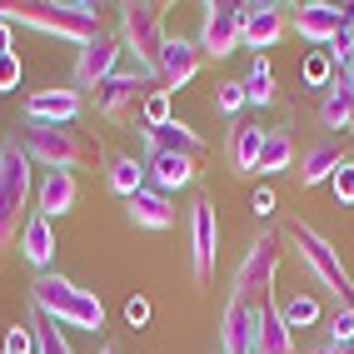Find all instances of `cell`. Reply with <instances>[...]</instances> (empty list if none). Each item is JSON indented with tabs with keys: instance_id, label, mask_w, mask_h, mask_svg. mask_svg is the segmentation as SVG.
<instances>
[{
	"instance_id": "6da1fadb",
	"label": "cell",
	"mask_w": 354,
	"mask_h": 354,
	"mask_svg": "<svg viewBox=\"0 0 354 354\" xmlns=\"http://www.w3.org/2000/svg\"><path fill=\"white\" fill-rule=\"evenodd\" d=\"M6 26L70 40L80 50L100 35V6H90V0H6Z\"/></svg>"
},
{
	"instance_id": "7a4b0ae2",
	"label": "cell",
	"mask_w": 354,
	"mask_h": 354,
	"mask_svg": "<svg viewBox=\"0 0 354 354\" xmlns=\"http://www.w3.org/2000/svg\"><path fill=\"white\" fill-rule=\"evenodd\" d=\"M15 145L30 155L35 170H85V165H95L100 155V140L80 130V125H30V120H20V135H15Z\"/></svg>"
},
{
	"instance_id": "3957f363",
	"label": "cell",
	"mask_w": 354,
	"mask_h": 354,
	"mask_svg": "<svg viewBox=\"0 0 354 354\" xmlns=\"http://www.w3.org/2000/svg\"><path fill=\"white\" fill-rule=\"evenodd\" d=\"M30 310L55 319V324H70V329H85V335H100L105 329V304L95 290H80L75 279L65 274H35L30 279Z\"/></svg>"
},
{
	"instance_id": "277c9868",
	"label": "cell",
	"mask_w": 354,
	"mask_h": 354,
	"mask_svg": "<svg viewBox=\"0 0 354 354\" xmlns=\"http://www.w3.org/2000/svg\"><path fill=\"white\" fill-rule=\"evenodd\" d=\"M30 209H35V165L10 140V145H0V254L20 245Z\"/></svg>"
},
{
	"instance_id": "5b68a950",
	"label": "cell",
	"mask_w": 354,
	"mask_h": 354,
	"mask_svg": "<svg viewBox=\"0 0 354 354\" xmlns=\"http://www.w3.org/2000/svg\"><path fill=\"white\" fill-rule=\"evenodd\" d=\"M279 240L295 245V259H299V265L319 279V290L335 295V304H354V274H349V265L339 259L335 240H324V234H319L310 220H299V215H295V220H285Z\"/></svg>"
},
{
	"instance_id": "8992f818",
	"label": "cell",
	"mask_w": 354,
	"mask_h": 354,
	"mask_svg": "<svg viewBox=\"0 0 354 354\" xmlns=\"http://www.w3.org/2000/svg\"><path fill=\"white\" fill-rule=\"evenodd\" d=\"M279 245H285V240H279V230H254L250 234L240 265H234V285H230L234 299H245V304L274 299V274H279V254H285Z\"/></svg>"
},
{
	"instance_id": "52a82bcc",
	"label": "cell",
	"mask_w": 354,
	"mask_h": 354,
	"mask_svg": "<svg viewBox=\"0 0 354 354\" xmlns=\"http://www.w3.org/2000/svg\"><path fill=\"white\" fill-rule=\"evenodd\" d=\"M150 90H160V75H155V70H145V65H120L90 100H95V115H100V120L130 125L135 115H140V105H145Z\"/></svg>"
},
{
	"instance_id": "ba28073f",
	"label": "cell",
	"mask_w": 354,
	"mask_h": 354,
	"mask_svg": "<svg viewBox=\"0 0 354 354\" xmlns=\"http://www.w3.org/2000/svg\"><path fill=\"white\" fill-rule=\"evenodd\" d=\"M115 35H120V50L130 55V65L155 70L160 45H165V6H155V0H125Z\"/></svg>"
},
{
	"instance_id": "9c48e42d",
	"label": "cell",
	"mask_w": 354,
	"mask_h": 354,
	"mask_svg": "<svg viewBox=\"0 0 354 354\" xmlns=\"http://www.w3.org/2000/svg\"><path fill=\"white\" fill-rule=\"evenodd\" d=\"M195 45L205 50V60H225L245 45V6L240 0H209L200 6V35Z\"/></svg>"
},
{
	"instance_id": "30bf717a",
	"label": "cell",
	"mask_w": 354,
	"mask_h": 354,
	"mask_svg": "<svg viewBox=\"0 0 354 354\" xmlns=\"http://www.w3.org/2000/svg\"><path fill=\"white\" fill-rule=\"evenodd\" d=\"M220 265V220H215V200L200 195L190 205V274L195 285H209Z\"/></svg>"
},
{
	"instance_id": "8fae6325",
	"label": "cell",
	"mask_w": 354,
	"mask_h": 354,
	"mask_svg": "<svg viewBox=\"0 0 354 354\" xmlns=\"http://www.w3.org/2000/svg\"><path fill=\"white\" fill-rule=\"evenodd\" d=\"M120 35H110V30H100L90 45H80L75 50V60H70V90H90V95H95V90L115 75V70H120Z\"/></svg>"
},
{
	"instance_id": "7c38bea8",
	"label": "cell",
	"mask_w": 354,
	"mask_h": 354,
	"mask_svg": "<svg viewBox=\"0 0 354 354\" xmlns=\"http://www.w3.org/2000/svg\"><path fill=\"white\" fill-rule=\"evenodd\" d=\"M200 70H205V50H200L190 35H165L160 60H155V75H160L165 95H180L185 85H195Z\"/></svg>"
},
{
	"instance_id": "4fadbf2b",
	"label": "cell",
	"mask_w": 354,
	"mask_h": 354,
	"mask_svg": "<svg viewBox=\"0 0 354 354\" xmlns=\"http://www.w3.org/2000/svg\"><path fill=\"white\" fill-rule=\"evenodd\" d=\"M85 110V95L70 85H45V90H30L26 100H20V120L30 125H75Z\"/></svg>"
},
{
	"instance_id": "5bb4252c",
	"label": "cell",
	"mask_w": 354,
	"mask_h": 354,
	"mask_svg": "<svg viewBox=\"0 0 354 354\" xmlns=\"http://www.w3.org/2000/svg\"><path fill=\"white\" fill-rule=\"evenodd\" d=\"M290 26L299 40L319 45V50H329V45L339 40V30L349 26V6H329V0H310V6H295Z\"/></svg>"
},
{
	"instance_id": "9a60e30c",
	"label": "cell",
	"mask_w": 354,
	"mask_h": 354,
	"mask_svg": "<svg viewBox=\"0 0 354 354\" xmlns=\"http://www.w3.org/2000/svg\"><path fill=\"white\" fill-rule=\"evenodd\" d=\"M344 160H349V155H344V145H339V135H319V140H310V145L299 150L295 185H304V190H315V185H329Z\"/></svg>"
},
{
	"instance_id": "2e32d148",
	"label": "cell",
	"mask_w": 354,
	"mask_h": 354,
	"mask_svg": "<svg viewBox=\"0 0 354 354\" xmlns=\"http://www.w3.org/2000/svg\"><path fill=\"white\" fill-rule=\"evenodd\" d=\"M290 30V15L285 6H274V0H250L245 6V50H274L279 40Z\"/></svg>"
},
{
	"instance_id": "e0dca14e",
	"label": "cell",
	"mask_w": 354,
	"mask_h": 354,
	"mask_svg": "<svg viewBox=\"0 0 354 354\" xmlns=\"http://www.w3.org/2000/svg\"><path fill=\"white\" fill-rule=\"evenodd\" d=\"M259 310L265 304H245V299L230 295L225 310H220V329H215V354H245L254 324H259Z\"/></svg>"
},
{
	"instance_id": "ac0fdd59",
	"label": "cell",
	"mask_w": 354,
	"mask_h": 354,
	"mask_svg": "<svg viewBox=\"0 0 354 354\" xmlns=\"http://www.w3.org/2000/svg\"><path fill=\"white\" fill-rule=\"evenodd\" d=\"M75 205H80V180L70 175V170H50V175L35 180V215L65 220Z\"/></svg>"
},
{
	"instance_id": "d6986e66",
	"label": "cell",
	"mask_w": 354,
	"mask_h": 354,
	"mask_svg": "<svg viewBox=\"0 0 354 354\" xmlns=\"http://www.w3.org/2000/svg\"><path fill=\"white\" fill-rule=\"evenodd\" d=\"M140 145H145V155H185V160H200L209 145H205V135L190 130L185 120H170V125H160V130H145L140 125Z\"/></svg>"
},
{
	"instance_id": "ffe728a7",
	"label": "cell",
	"mask_w": 354,
	"mask_h": 354,
	"mask_svg": "<svg viewBox=\"0 0 354 354\" xmlns=\"http://www.w3.org/2000/svg\"><path fill=\"white\" fill-rule=\"evenodd\" d=\"M259 145H265V125H254V120H230V130H225V160H230L234 175H245V180L254 175Z\"/></svg>"
},
{
	"instance_id": "44dd1931",
	"label": "cell",
	"mask_w": 354,
	"mask_h": 354,
	"mask_svg": "<svg viewBox=\"0 0 354 354\" xmlns=\"http://www.w3.org/2000/svg\"><path fill=\"white\" fill-rule=\"evenodd\" d=\"M140 160H145V175H150V185H155V190L160 195H170L175 200V190H190V185H195V165L200 160H185V155H140Z\"/></svg>"
},
{
	"instance_id": "7402d4cb",
	"label": "cell",
	"mask_w": 354,
	"mask_h": 354,
	"mask_svg": "<svg viewBox=\"0 0 354 354\" xmlns=\"http://www.w3.org/2000/svg\"><path fill=\"white\" fill-rule=\"evenodd\" d=\"M20 254H26V265H35V274H50V265H55V220H45V215H35L30 209V220H26V230H20V245H15Z\"/></svg>"
},
{
	"instance_id": "603a6c76",
	"label": "cell",
	"mask_w": 354,
	"mask_h": 354,
	"mask_svg": "<svg viewBox=\"0 0 354 354\" xmlns=\"http://www.w3.org/2000/svg\"><path fill=\"white\" fill-rule=\"evenodd\" d=\"M125 215H130L135 230H175V200L160 195L155 185H145L140 195L125 200Z\"/></svg>"
},
{
	"instance_id": "cb8c5ba5",
	"label": "cell",
	"mask_w": 354,
	"mask_h": 354,
	"mask_svg": "<svg viewBox=\"0 0 354 354\" xmlns=\"http://www.w3.org/2000/svg\"><path fill=\"white\" fill-rule=\"evenodd\" d=\"M319 130H324V135L354 130V95H349V85H344L339 75L319 90Z\"/></svg>"
},
{
	"instance_id": "d4e9b609",
	"label": "cell",
	"mask_w": 354,
	"mask_h": 354,
	"mask_svg": "<svg viewBox=\"0 0 354 354\" xmlns=\"http://www.w3.org/2000/svg\"><path fill=\"white\" fill-rule=\"evenodd\" d=\"M105 185L120 200H130V195H140L150 185V175H145V160H135V155H110L105 160Z\"/></svg>"
},
{
	"instance_id": "484cf974",
	"label": "cell",
	"mask_w": 354,
	"mask_h": 354,
	"mask_svg": "<svg viewBox=\"0 0 354 354\" xmlns=\"http://www.w3.org/2000/svg\"><path fill=\"white\" fill-rule=\"evenodd\" d=\"M295 165V135L285 125H274L265 130V145H259V165H254V175H285Z\"/></svg>"
},
{
	"instance_id": "4316f807",
	"label": "cell",
	"mask_w": 354,
	"mask_h": 354,
	"mask_svg": "<svg viewBox=\"0 0 354 354\" xmlns=\"http://www.w3.org/2000/svg\"><path fill=\"white\" fill-rule=\"evenodd\" d=\"M240 85H245V100H250L254 110H265V105L279 100V90H274V70H270L265 55H254V60H250V70L240 75Z\"/></svg>"
},
{
	"instance_id": "83f0119b",
	"label": "cell",
	"mask_w": 354,
	"mask_h": 354,
	"mask_svg": "<svg viewBox=\"0 0 354 354\" xmlns=\"http://www.w3.org/2000/svg\"><path fill=\"white\" fill-rule=\"evenodd\" d=\"M259 354H295V329L279 319V304L265 299V319H259Z\"/></svg>"
},
{
	"instance_id": "f1b7e54d",
	"label": "cell",
	"mask_w": 354,
	"mask_h": 354,
	"mask_svg": "<svg viewBox=\"0 0 354 354\" xmlns=\"http://www.w3.org/2000/svg\"><path fill=\"white\" fill-rule=\"evenodd\" d=\"M30 335H35V354H75V344H70V335L55 324V319H45V315H35L30 310Z\"/></svg>"
},
{
	"instance_id": "f546056e",
	"label": "cell",
	"mask_w": 354,
	"mask_h": 354,
	"mask_svg": "<svg viewBox=\"0 0 354 354\" xmlns=\"http://www.w3.org/2000/svg\"><path fill=\"white\" fill-rule=\"evenodd\" d=\"M274 304H279V319H285L290 329H310V324H324V310H319V299H310V295L274 299Z\"/></svg>"
},
{
	"instance_id": "4dcf8cb0",
	"label": "cell",
	"mask_w": 354,
	"mask_h": 354,
	"mask_svg": "<svg viewBox=\"0 0 354 354\" xmlns=\"http://www.w3.org/2000/svg\"><path fill=\"white\" fill-rule=\"evenodd\" d=\"M319 344H329V349H349L354 344V304H335V315H329L324 329H319Z\"/></svg>"
},
{
	"instance_id": "1f68e13d",
	"label": "cell",
	"mask_w": 354,
	"mask_h": 354,
	"mask_svg": "<svg viewBox=\"0 0 354 354\" xmlns=\"http://www.w3.org/2000/svg\"><path fill=\"white\" fill-rule=\"evenodd\" d=\"M170 100H175V95H165V90H150V95H145V105H140V125H145V130H160V125H170V120H175Z\"/></svg>"
},
{
	"instance_id": "d6a6232c",
	"label": "cell",
	"mask_w": 354,
	"mask_h": 354,
	"mask_svg": "<svg viewBox=\"0 0 354 354\" xmlns=\"http://www.w3.org/2000/svg\"><path fill=\"white\" fill-rule=\"evenodd\" d=\"M299 80L310 85V90H324L329 80H335V65H329V55H324V50H310V55H304V65H299Z\"/></svg>"
},
{
	"instance_id": "836d02e7",
	"label": "cell",
	"mask_w": 354,
	"mask_h": 354,
	"mask_svg": "<svg viewBox=\"0 0 354 354\" xmlns=\"http://www.w3.org/2000/svg\"><path fill=\"white\" fill-rule=\"evenodd\" d=\"M245 105H250V100H245V85H240V80H220V85H215V110H220V115H230V120H234Z\"/></svg>"
},
{
	"instance_id": "e575fe53",
	"label": "cell",
	"mask_w": 354,
	"mask_h": 354,
	"mask_svg": "<svg viewBox=\"0 0 354 354\" xmlns=\"http://www.w3.org/2000/svg\"><path fill=\"white\" fill-rule=\"evenodd\" d=\"M20 75H26L20 55H0V95H15V90H20Z\"/></svg>"
},
{
	"instance_id": "d590c367",
	"label": "cell",
	"mask_w": 354,
	"mask_h": 354,
	"mask_svg": "<svg viewBox=\"0 0 354 354\" xmlns=\"http://www.w3.org/2000/svg\"><path fill=\"white\" fill-rule=\"evenodd\" d=\"M6 354H35L30 324H10V329H6Z\"/></svg>"
},
{
	"instance_id": "8d00e7d4",
	"label": "cell",
	"mask_w": 354,
	"mask_h": 354,
	"mask_svg": "<svg viewBox=\"0 0 354 354\" xmlns=\"http://www.w3.org/2000/svg\"><path fill=\"white\" fill-rule=\"evenodd\" d=\"M329 185H335V200H339V205H354V160H344Z\"/></svg>"
},
{
	"instance_id": "74e56055",
	"label": "cell",
	"mask_w": 354,
	"mask_h": 354,
	"mask_svg": "<svg viewBox=\"0 0 354 354\" xmlns=\"http://www.w3.org/2000/svg\"><path fill=\"white\" fill-rule=\"evenodd\" d=\"M145 319H150V299H140V295H135V299H125V324H135V329H140Z\"/></svg>"
},
{
	"instance_id": "f35d334b",
	"label": "cell",
	"mask_w": 354,
	"mask_h": 354,
	"mask_svg": "<svg viewBox=\"0 0 354 354\" xmlns=\"http://www.w3.org/2000/svg\"><path fill=\"white\" fill-rule=\"evenodd\" d=\"M250 209H254V215H270V209H274V190H265V185H259L254 200H250Z\"/></svg>"
},
{
	"instance_id": "ab89813d",
	"label": "cell",
	"mask_w": 354,
	"mask_h": 354,
	"mask_svg": "<svg viewBox=\"0 0 354 354\" xmlns=\"http://www.w3.org/2000/svg\"><path fill=\"white\" fill-rule=\"evenodd\" d=\"M0 55H15V35H10V26H0Z\"/></svg>"
},
{
	"instance_id": "60d3db41",
	"label": "cell",
	"mask_w": 354,
	"mask_h": 354,
	"mask_svg": "<svg viewBox=\"0 0 354 354\" xmlns=\"http://www.w3.org/2000/svg\"><path fill=\"white\" fill-rule=\"evenodd\" d=\"M310 354H354V344H349V349H329V344H315Z\"/></svg>"
},
{
	"instance_id": "b9f144b4",
	"label": "cell",
	"mask_w": 354,
	"mask_h": 354,
	"mask_svg": "<svg viewBox=\"0 0 354 354\" xmlns=\"http://www.w3.org/2000/svg\"><path fill=\"white\" fill-rule=\"evenodd\" d=\"M339 80H344V85H349V95H354V65H349V70H344V75H339Z\"/></svg>"
},
{
	"instance_id": "7bdbcfd3",
	"label": "cell",
	"mask_w": 354,
	"mask_h": 354,
	"mask_svg": "<svg viewBox=\"0 0 354 354\" xmlns=\"http://www.w3.org/2000/svg\"><path fill=\"white\" fill-rule=\"evenodd\" d=\"M95 354H120V344H100V349H95Z\"/></svg>"
},
{
	"instance_id": "ee69618b",
	"label": "cell",
	"mask_w": 354,
	"mask_h": 354,
	"mask_svg": "<svg viewBox=\"0 0 354 354\" xmlns=\"http://www.w3.org/2000/svg\"><path fill=\"white\" fill-rule=\"evenodd\" d=\"M0 354H6V349H0Z\"/></svg>"
}]
</instances>
